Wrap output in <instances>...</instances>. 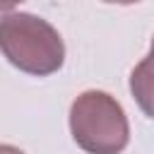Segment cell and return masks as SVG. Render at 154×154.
<instances>
[{
  "instance_id": "1",
  "label": "cell",
  "mask_w": 154,
  "mask_h": 154,
  "mask_svg": "<svg viewBox=\"0 0 154 154\" xmlns=\"http://www.w3.org/2000/svg\"><path fill=\"white\" fill-rule=\"evenodd\" d=\"M0 51L14 67L36 77L58 72L65 60L60 34L29 12H10L0 19Z\"/></svg>"
},
{
  "instance_id": "2",
  "label": "cell",
  "mask_w": 154,
  "mask_h": 154,
  "mask_svg": "<svg viewBox=\"0 0 154 154\" xmlns=\"http://www.w3.org/2000/svg\"><path fill=\"white\" fill-rule=\"evenodd\" d=\"M70 130L75 142L89 154H120L130 140L123 106L106 91H82L70 106Z\"/></svg>"
},
{
  "instance_id": "3",
  "label": "cell",
  "mask_w": 154,
  "mask_h": 154,
  "mask_svg": "<svg viewBox=\"0 0 154 154\" xmlns=\"http://www.w3.org/2000/svg\"><path fill=\"white\" fill-rule=\"evenodd\" d=\"M130 91L137 101V106L144 111V116L154 118V65L144 58L135 65L130 75Z\"/></svg>"
},
{
  "instance_id": "4",
  "label": "cell",
  "mask_w": 154,
  "mask_h": 154,
  "mask_svg": "<svg viewBox=\"0 0 154 154\" xmlns=\"http://www.w3.org/2000/svg\"><path fill=\"white\" fill-rule=\"evenodd\" d=\"M0 154H24V152L12 147V144H0Z\"/></svg>"
},
{
  "instance_id": "5",
  "label": "cell",
  "mask_w": 154,
  "mask_h": 154,
  "mask_svg": "<svg viewBox=\"0 0 154 154\" xmlns=\"http://www.w3.org/2000/svg\"><path fill=\"white\" fill-rule=\"evenodd\" d=\"M147 60L154 65V38H152V51H149V55H147Z\"/></svg>"
}]
</instances>
